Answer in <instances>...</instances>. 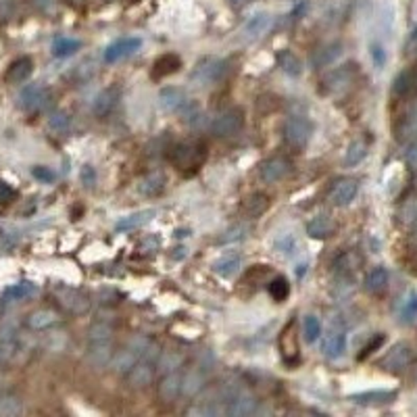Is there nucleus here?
Wrapping results in <instances>:
<instances>
[{
	"instance_id": "680f3d73",
	"label": "nucleus",
	"mask_w": 417,
	"mask_h": 417,
	"mask_svg": "<svg viewBox=\"0 0 417 417\" xmlns=\"http://www.w3.org/2000/svg\"><path fill=\"white\" fill-rule=\"evenodd\" d=\"M234 3H242V0H234Z\"/></svg>"
},
{
	"instance_id": "72a5a7b5",
	"label": "nucleus",
	"mask_w": 417,
	"mask_h": 417,
	"mask_svg": "<svg viewBox=\"0 0 417 417\" xmlns=\"http://www.w3.org/2000/svg\"><path fill=\"white\" fill-rule=\"evenodd\" d=\"M394 15H396V9L390 0H386V3H382L378 7V26L386 36H390V32L394 28Z\"/></svg>"
},
{
	"instance_id": "4c0bfd02",
	"label": "nucleus",
	"mask_w": 417,
	"mask_h": 417,
	"mask_svg": "<svg viewBox=\"0 0 417 417\" xmlns=\"http://www.w3.org/2000/svg\"><path fill=\"white\" fill-rule=\"evenodd\" d=\"M302 336L309 345L318 342L322 336V322L316 316H304L302 320Z\"/></svg>"
},
{
	"instance_id": "ddd939ff",
	"label": "nucleus",
	"mask_w": 417,
	"mask_h": 417,
	"mask_svg": "<svg viewBox=\"0 0 417 417\" xmlns=\"http://www.w3.org/2000/svg\"><path fill=\"white\" fill-rule=\"evenodd\" d=\"M357 192H359V184H357L355 180L347 177V180L336 182V186H334L332 192H330V200H332L336 206H347V204H351V202L355 200Z\"/></svg>"
},
{
	"instance_id": "2eb2a0df",
	"label": "nucleus",
	"mask_w": 417,
	"mask_h": 417,
	"mask_svg": "<svg viewBox=\"0 0 417 417\" xmlns=\"http://www.w3.org/2000/svg\"><path fill=\"white\" fill-rule=\"evenodd\" d=\"M117 100H119V90L117 88H107L102 90L94 102H92V113L96 117H107L115 107H117Z\"/></svg>"
},
{
	"instance_id": "39448f33",
	"label": "nucleus",
	"mask_w": 417,
	"mask_h": 417,
	"mask_svg": "<svg viewBox=\"0 0 417 417\" xmlns=\"http://www.w3.org/2000/svg\"><path fill=\"white\" fill-rule=\"evenodd\" d=\"M142 48V40L136 38V36H130V38H122L113 44L107 46V50H104V63H119L122 59L138 52Z\"/></svg>"
},
{
	"instance_id": "a19ab883",
	"label": "nucleus",
	"mask_w": 417,
	"mask_h": 417,
	"mask_svg": "<svg viewBox=\"0 0 417 417\" xmlns=\"http://www.w3.org/2000/svg\"><path fill=\"white\" fill-rule=\"evenodd\" d=\"M136 363H138V361H136V353L126 349V351H119V353L115 355V359H113V369L119 371V374H128Z\"/></svg>"
},
{
	"instance_id": "b1692460",
	"label": "nucleus",
	"mask_w": 417,
	"mask_h": 417,
	"mask_svg": "<svg viewBox=\"0 0 417 417\" xmlns=\"http://www.w3.org/2000/svg\"><path fill=\"white\" fill-rule=\"evenodd\" d=\"M386 286H388V269L386 267L378 265V267L367 271V275H365V290L367 292L380 294L386 290Z\"/></svg>"
},
{
	"instance_id": "13d9d810",
	"label": "nucleus",
	"mask_w": 417,
	"mask_h": 417,
	"mask_svg": "<svg viewBox=\"0 0 417 417\" xmlns=\"http://www.w3.org/2000/svg\"><path fill=\"white\" fill-rule=\"evenodd\" d=\"M382 342H384V336H376V338H374V340H371V342H369V345L363 349V353L359 355V359H363V357H367L369 353H374V351H376V349H378Z\"/></svg>"
},
{
	"instance_id": "3c124183",
	"label": "nucleus",
	"mask_w": 417,
	"mask_h": 417,
	"mask_svg": "<svg viewBox=\"0 0 417 417\" xmlns=\"http://www.w3.org/2000/svg\"><path fill=\"white\" fill-rule=\"evenodd\" d=\"M79 180H81V184H84L86 188H94V186H96V180H98L96 169H94L90 163H86V165L79 169Z\"/></svg>"
},
{
	"instance_id": "ea45409f",
	"label": "nucleus",
	"mask_w": 417,
	"mask_h": 417,
	"mask_svg": "<svg viewBox=\"0 0 417 417\" xmlns=\"http://www.w3.org/2000/svg\"><path fill=\"white\" fill-rule=\"evenodd\" d=\"M36 292H38V288L32 282H19V284H13L11 288L5 290V298H9V300H23L28 296H34Z\"/></svg>"
},
{
	"instance_id": "a211bd4d",
	"label": "nucleus",
	"mask_w": 417,
	"mask_h": 417,
	"mask_svg": "<svg viewBox=\"0 0 417 417\" xmlns=\"http://www.w3.org/2000/svg\"><path fill=\"white\" fill-rule=\"evenodd\" d=\"M340 55H342V44H340V42L324 44V46H320L316 52H313V57H311V65L316 67V69H324V67L332 65Z\"/></svg>"
},
{
	"instance_id": "7c9ffc66",
	"label": "nucleus",
	"mask_w": 417,
	"mask_h": 417,
	"mask_svg": "<svg viewBox=\"0 0 417 417\" xmlns=\"http://www.w3.org/2000/svg\"><path fill=\"white\" fill-rule=\"evenodd\" d=\"M353 81V69L351 65L349 67H342L338 71H332L328 77H326V88L330 92H338V90H345L349 84Z\"/></svg>"
},
{
	"instance_id": "79ce46f5",
	"label": "nucleus",
	"mask_w": 417,
	"mask_h": 417,
	"mask_svg": "<svg viewBox=\"0 0 417 417\" xmlns=\"http://www.w3.org/2000/svg\"><path fill=\"white\" fill-rule=\"evenodd\" d=\"M57 322V316L52 311H36L34 316L30 318V328H34V330H44V328H48V326H52Z\"/></svg>"
},
{
	"instance_id": "cd10ccee",
	"label": "nucleus",
	"mask_w": 417,
	"mask_h": 417,
	"mask_svg": "<svg viewBox=\"0 0 417 417\" xmlns=\"http://www.w3.org/2000/svg\"><path fill=\"white\" fill-rule=\"evenodd\" d=\"M347 351V334L345 332H332L328 340L324 342V355L328 359H338Z\"/></svg>"
},
{
	"instance_id": "2f4dec72",
	"label": "nucleus",
	"mask_w": 417,
	"mask_h": 417,
	"mask_svg": "<svg viewBox=\"0 0 417 417\" xmlns=\"http://www.w3.org/2000/svg\"><path fill=\"white\" fill-rule=\"evenodd\" d=\"M163 188H165V175H163L161 171H155V173L146 175V177L138 184V190H140V194H144V196H157V194L163 192Z\"/></svg>"
},
{
	"instance_id": "a878e982",
	"label": "nucleus",
	"mask_w": 417,
	"mask_h": 417,
	"mask_svg": "<svg viewBox=\"0 0 417 417\" xmlns=\"http://www.w3.org/2000/svg\"><path fill=\"white\" fill-rule=\"evenodd\" d=\"M32 71H34V63H32V59L21 57V59H17V61L9 67V71H7V79L13 81V84H21V81H26V79L32 75Z\"/></svg>"
},
{
	"instance_id": "f8f14e48",
	"label": "nucleus",
	"mask_w": 417,
	"mask_h": 417,
	"mask_svg": "<svg viewBox=\"0 0 417 417\" xmlns=\"http://www.w3.org/2000/svg\"><path fill=\"white\" fill-rule=\"evenodd\" d=\"M409 363H411V349H409V345H405V342L394 345V347L388 351V355L382 359V367L388 369V371H400V369H405Z\"/></svg>"
},
{
	"instance_id": "864d4df0",
	"label": "nucleus",
	"mask_w": 417,
	"mask_h": 417,
	"mask_svg": "<svg viewBox=\"0 0 417 417\" xmlns=\"http://www.w3.org/2000/svg\"><path fill=\"white\" fill-rule=\"evenodd\" d=\"M32 175H34L38 182H42V184H52V182H55V177H57L52 169L42 167V165H36V167L32 169Z\"/></svg>"
},
{
	"instance_id": "49530a36",
	"label": "nucleus",
	"mask_w": 417,
	"mask_h": 417,
	"mask_svg": "<svg viewBox=\"0 0 417 417\" xmlns=\"http://www.w3.org/2000/svg\"><path fill=\"white\" fill-rule=\"evenodd\" d=\"M48 128H50L52 132L63 134V132H67V130L71 128V119H69L67 113H52V115L48 117Z\"/></svg>"
},
{
	"instance_id": "aec40b11",
	"label": "nucleus",
	"mask_w": 417,
	"mask_h": 417,
	"mask_svg": "<svg viewBox=\"0 0 417 417\" xmlns=\"http://www.w3.org/2000/svg\"><path fill=\"white\" fill-rule=\"evenodd\" d=\"M240 267H242V257L238 253H228L213 263V271L224 280H232L240 271Z\"/></svg>"
},
{
	"instance_id": "f257e3e1",
	"label": "nucleus",
	"mask_w": 417,
	"mask_h": 417,
	"mask_svg": "<svg viewBox=\"0 0 417 417\" xmlns=\"http://www.w3.org/2000/svg\"><path fill=\"white\" fill-rule=\"evenodd\" d=\"M228 71V61L217 57H204L196 63V67L190 71V79L196 86H211L220 81Z\"/></svg>"
},
{
	"instance_id": "4be33fe9",
	"label": "nucleus",
	"mask_w": 417,
	"mask_h": 417,
	"mask_svg": "<svg viewBox=\"0 0 417 417\" xmlns=\"http://www.w3.org/2000/svg\"><path fill=\"white\" fill-rule=\"evenodd\" d=\"M398 320L403 324L417 322V290H409L398 302Z\"/></svg>"
},
{
	"instance_id": "6ab92c4d",
	"label": "nucleus",
	"mask_w": 417,
	"mask_h": 417,
	"mask_svg": "<svg viewBox=\"0 0 417 417\" xmlns=\"http://www.w3.org/2000/svg\"><path fill=\"white\" fill-rule=\"evenodd\" d=\"M155 215H157L155 208H144V211H136V213H132V215L122 217V220L115 224V230H117V232H130V230H138V228L146 226L148 222H153V220H155Z\"/></svg>"
},
{
	"instance_id": "c756f323",
	"label": "nucleus",
	"mask_w": 417,
	"mask_h": 417,
	"mask_svg": "<svg viewBox=\"0 0 417 417\" xmlns=\"http://www.w3.org/2000/svg\"><path fill=\"white\" fill-rule=\"evenodd\" d=\"M278 65H280V69H282L286 75H290V77H298V75L302 73V61H300L292 50H282V52L278 55Z\"/></svg>"
},
{
	"instance_id": "37998d69",
	"label": "nucleus",
	"mask_w": 417,
	"mask_h": 417,
	"mask_svg": "<svg viewBox=\"0 0 417 417\" xmlns=\"http://www.w3.org/2000/svg\"><path fill=\"white\" fill-rule=\"evenodd\" d=\"M392 92L396 96H407L409 92H413V79H411V71H403L396 75L394 84H392Z\"/></svg>"
},
{
	"instance_id": "58836bf2",
	"label": "nucleus",
	"mask_w": 417,
	"mask_h": 417,
	"mask_svg": "<svg viewBox=\"0 0 417 417\" xmlns=\"http://www.w3.org/2000/svg\"><path fill=\"white\" fill-rule=\"evenodd\" d=\"M81 48V42L75 38H57L52 42V55L55 57H71L73 52H77Z\"/></svg>"
},
{
	"instance_id": "c85d7f7f",
	"label": "nucleus",
	"mask_w": 417,
	"mask_h": 417,
	"mask_svg": "<svg viewBox=\"0 0 417 417\" xmlns=\"http://www.w3.org/2000/svg\"><path fill=\"white\" fill-rule=\"evenodd\" d=\"M396 394L390 390H367V392H359V394H351L349 398L353 403L359 405H378V403H390Z\"/></svg>"
},
{
	"instance_id": "de8ad7c7",
	"label": "nucleus",
	"mask_w": 417,
	"mask_h": 417,
	"mask_svg": "<svg viewBox=\"0 0 417 417\" xmlns=\"http://www.w3.org/2000/svg\"><path fill=\"white\" fill-rule=\"evenodd\" d=\"M369 55H371V61H374L376 69H384V67H386L388 57H386V48L382 46V42H371Z\"/></svg>"
},
{
	"instance_id": "bf43d9fd",
	"label": "nucleus",
	"mask_w": 417,
	"mask_h": 417,
	"mask_svg": "<svg viewBox=\"0 0 417 417\" xmlns=\"http://www.w3.org/2000/svg\"><path fill=\"white\" fill-rule=\"evenodd\" d=\"M417 52V30L409 36V42H407V55H415Z\"/></svg>"
},
{
	"instance_id": "6e6d98bb",
	"label": "nucleus",
	"mask_w": 417,
	"mask_h": 417,
	"mask_svg": "<svg viewBox=\"0 0 417 417\" xmlns=\"http://www.w3.org/2000/svg\"><path fill=\"white\" fill-rule=\"evenodd\" d=\"M405 161L411 169H417V138L407 142V151H405Z\"/></svg>"
},
{
	"instance_id": "603ef678",
	"label": "nucleus",
	"mask_w": 417,
	"mask_h": 417,
	"mask_svg": "<svg viewBox=\"0 0 417 417\" xmlns=\"http://www.w3.org/2000/svg\"><path fill=\"white\" fill-rule=\"evenodd\" d=\"M400 217H403V222H405L407 226L417 224V200H411V202H407V204L403 206Z\"/></svg>"
},
{
	"instance_id": "20e7f679",
	"label": "nucleus",
	"mask_w": 417,
	"mask_h": 417,
	"mask_svg": "<svg viewBox=\"0 0 417 417\" xmlns=\"http://www.w3.org/2000/svg\"><path fill=\"white\" fill-rule=\"evenodd\" d=\"M169 159L173 165H177L180 169H196L202 159H204V146L196 144V142H184L177 144L171 153Z\"/></svg>"
},
{
	"instance_id": "6e6552de",
	"label": "nucleus",
	"mask_w": 417,
	"mask_h": 417,
	"mask_svg": "<svg viewBox=\"0 0 417 417\" xmlns=\"http://www.w3.org/2000/svg\"><path fill=\"white\" fill-rule=\"evenodd\" d=\"M290 161L284 159V157H271L267 159L265 163H261L259 167V175L263 182L267 184H275V182H282L288 173H290Z\"/></svg>"
},
{
	"instance_id": "423d86ee",
	"label": "nucleus",
	"mask_w": 417,
	"mask_h": 417,
	"mask_svg": "<svg viewBox=\"0 0 417 417\" xmlns=\"http://www.w3.org/2000/svg\"><path fill=\"white\" fill-rule=\"evenodd\" d=\"M159 102L165 111H186L190 107V98L184 88L165 86L159 90Z\"/></svg>"
},
{
	"instance_id": "0eeeda50",
	"label": "nucleus",
	"mask_w": 417,
	"mask_h": 417,
	"mask_svg": "<svg viewBox=\"0 0 417 417\" xmlns=\"http://www.w3.org/2000/svg\"><path fill=\"white\" fill-rule=\"evenodd\" d=\"M394 134H396L398 142H405V144L417 138V100L398 117V122L394 126Z\"/></svg>"
},
{
	"instance_id": "5fc2aeb1",
	"label": "nucleus",
	"mask_w": 417,
	"mask_h": 417,
	"mask_svg": "<svg viewBox=\"0 0 417 417\" xmlns=\"http://www.w3.org/2000/svg\"><path fill=\"white\" fill-rule=\"evenodd\" d=\"M19 411H21V405H19L17 398L7 396V398L0 400V413H3V415H15V413H19Z\"/></svg>"
},
{
	"instance_id": "5701e85b",
	"label": "nucleus",
	"mask_w": 417,
	"mask_h": 417,
	"mask_svg": "<svg viewBox=\"0 0 417 417\" xmlns=\"http://www.w3.org/2000/svg\"><path fill=\"white\" fill-rule=\"evenodd\" d=\"M332 232H334V222H332L330 215H324V213L318 215V217H313L309 222V226H307V234L311 238H318V240L332 236Z\"/></svg>"
},
{
	"instance_id": "f704fd0d",
	"label": "nucleus",
	"mask_w": 417,
	"mask_h": 417,
	"mask_svg": "<svg viewBox=\"0 0 417 417\" xmlns=\"http://www.w3.org/2000/svg\"><path fill=\"white\" fill-rule=\"evenodd\" d=\"M365 157H367V144H365L363 140H355V142L349 144V148H347V153H345V165H347V167H355V165H359Z\"/></svg>"
},
{
	"instance_id": "052dcab7",
	"label": "nucleus",
	"mask_w": 417,
	"mask_h": 417,
	"mask_svg": "<svg viewBox=\"0 0 417 417\" xmlns=\"http://www.w3.org/2000/svg\"><path fill=\"white\" fill-rule=\"evenodd\" d=\"M36 5H38L40 9L48 11V9H52V7H55V0H36Z\"/></svg>"
},
{
	"instance_id": "09e8293b",
	"label": "nucleus",
	"mask_w": 417,
	"mask_h": 417,
	"mask_svg": "<svg viewBox=\"0 0 417 417\" xmlns=\"http://www.w3.org/2000/svg\"><path fill=\"white\" fill-rule=\"evenodd\" d=\"M111 334H113L111 326L104 324V322H96L90 328V340H109Z\"/></svg>"
},
{
	"instance_id": "4d7b16f0",
	"label": "nucleus",
	"mask_w": 417,
	"mask_h": 417,
	"mask_svg": "<svg viewBox=\"0 0 417 417\" xmlns=\"http://www.w3.org/2000/svg\"><path fill=\"white\" fill-rule=\"evenodd\" d=\"M11 198H15V190L7 182L0 180V202H9Z\"/></svg>"
},
{
	"instance_id": "f03ea898",
	"label": "nucleus",
	"mask_w": 417,
	"mask_h": 417,
	"mask_svg": "<svg viewBox=\"0 0 417 417\" xmlns=\"http://www.w3.org/2000/svg\"><path fill=\"white\" fill-rule=\"evenodd\" d=\"M244 126V111L238 107L232 109H224L222 113H217L211 122V134L217 138H230L234 134H238Z\"/></svg>"
},
{
	"instance_id": "e433bc0d",
	"label": "nucleus",
	"mask_w": 417,
	"mask_h": 417,
	"mask_svg": "<svg viewBox=\"0 0 417 417\" xmlns=\"http://www.w3.org/2000/svg\"><path fill=\"white\" fill-rule=\"evenodd\" d=\"M249 224H234L230 226L220 238H217V244H234V242H240L249 236Z\"/></svg>"
},
{
	"instance_id": "9d476101",
	"label": "nucleus",
	"mask_w": 417,
	"mask_h": 417,
	"mask_svg": "<svg viewBox=\"0 0 417 417\" xmlns=\"http://www.w3.org/2000/svg\"><path fill=\"white\" fill-rule=\"evenodd\" d=\"M90 349L86 353V359L92 367L96 369H102L111 363V357H113V349H111V342L109 340H90Z\"/></svg>"
},
{
	"instance_id": "473e14b6",
	"label": "nucleus",
	"mask_w": 417,
	"mask_h": 417,
	"mask_svg": "<svg viewBox=\"0 0 417 417\" xmlns=\"http://www.w3.org/2000/svg\"><path fill=\"white\" fill-rule=\"evenodd\" d=\"M267 206H269V198H267L265 194H261V192L249 196V198L244 200V204H242L244 213H246L249 217H259L261 213L267 211Z\"/></svg>"
},
{
	"instance_id": "9b49d317",
	"label": "nucleus",
	"mask_w": 417,
	"mask_h": 417,
	"mask_svg": "<svg viewBox=\"0 0 417 417\" xmlns=\"http://www.w3.org/2000/svg\"><path fill=\"white\" fill-rule=\"evenodd\" d=\"M271 28V15L269 13H255L246 19L242 26V38L244 40H259L265 36Z\"/></svg>"
},
{
	"instance_id": "dca6fc26",
	"label": "nucleus",
	"mask_w": 417,
	"mask_h": 417,
	"mask_svg": "<svg viewBox=\"0 0 417 417\" xmlns=\"http://www.w3.org/2000/svg\"><path fill=\"white\" fill-rule=\"evenodd\" d=\"M48 98V92L38 86V84H30L21 90L19 94V104L26 109V111H34V109H40L44 107V102Z\"/></svg>"
},
{
	"instance_id": "e2e57ef3",
	"label": "nucleus",
	"mask_w": 417,
	"mask_h": 417,
	"mask_svg": "<svg viewBox=\"0 0 417 417\" xmlns=\"http://www.w3.org/2000/svg\"><path fill=\"white\" fill-rule=\"evenodd\" d=\"M415 374H417V371H415Z\"/></svg>"
},
{
	"instance_id": "f3484780",
	"label": "nucleus",
	"mask_w": 417,
	"mask_h": 417,
	"mask_svg": "<svg viewBox=\"0 0 417 417\" xmlns=\"http://www.w3.org/2000/svg\"><path fill=\"white\" fill-rule=\"evenodd\" d=\"M126 378H128V384H130L132 388L140 390V388H146L148 384H153V380H155V369H153L151 361H142V363H136V365L126 374Z\"/></svg>"
},
{
	"instance_id": "7ed1b4c3",
	"label": "nucleus",
	"mask_w": 417,
	"mask_h": 417,
	"mask_svg": "<svg viewBox=\"0 0 417 417\" xmlns=\"http://www.w3.org/2000/svg\"><path fill=\"white\" fill-rule=\"evenodd\" d=\"M311 134H313V126L307 117L294 115L284 124V140L292 148H304L307 142L311 140Z\"/></svg>"
},
{
	"instance_id": "c03bdc74",
	"label": "nucleus",
	"mask_w": 417,
	"mask_h": 417,
	"mask_svg": "<svg viewBox=\"0 0 417 417\" xmlns=\"http://www.w3.org/2000/svg\"><path fill=\"white\" fill-rule=\"evenodd\" d=\"M269 294H271V298L273 300H284L288 294H290V284H288V280L286 278H275V280H271V284H269Z\"/></svg>"
},
{
	"instance_id": "a18cd8bd",
	"label": "nucleus",
	"mask_w": 417,
	"mask_h": 417,
	"mask_svg": "<svg viewBox=\"0 0 417 417\" xmlns=\"http://www.w3.org/2000/svg\"><path fill=\"white\" fill-rule=\"evenodd\" d=\"M182 363H184V355L177 353V351H167V353L161 357V369L167 371V374L173 371V369H177Z\"/></svg>"
},
{
	"instance_id": "393cba45",
	"label": "nucleus",
	"mask_w": 417,
	"mask_h": 417,
	"mask_svg": "<svg viewBox=\"0 0 417 417\" xmlns=\"http://www.w3.org/2000/svg\"><path fill=\"white\" fill-rule=\"evenodd\" d=\"M182 65V59L177 55H163L161 59L155 61V67H153V77L155 79H161V77H167L171 73H175Z\"/></svg>"
},
{
	"instance_id": "1a4fd4ad",
	"label": "nucleus",
	"mask_w": 417,
	"mask_h": 417,
	"mask_svg": "<svg viewBox=\"0 0 417 417\" xmlns=\"http://www.w3.org/2000/svg\"><path fill=\"white\" fill-rule=\"evenodd\" d=\"M57 296H59V302H61L67 311H71V313H86L88 307H90L88 296H86L84 292L75 290V288H65V286H61V288H57Z\"/></svg>"
},
{
	"instance_id": "412c9836",
	"label": "nucleus",
	"mask_w": 417,
	"mask_h": 417,
	"mask_svg": "<svg viewBox=\"0 0 417 417\" xmlns=\"http://www.w3.org/2000/svg\"><path fill=\"white\" fill-rule=\"evenodd\" d=\"M230 415H238V417H244V415H253L257 411V400L255 396L246 394V392H238L232 396L230 400V407L226 409Z\"/></svg>"
},
{
	"instance_id": "8fccbe9b",
	"label": "nucleus",
	"mask_w": 417,
	"mask_h": 417,
	"mask_svg": "<svg viewBox=\"0 0 417 417\" xmlns=\"http://www.w3.org/2000/svg\"><path fill=\"white\" fill-rule=\"evenodd\" d=\"M202 386H204V378H202L198 371H192V374L184 380V392H186V394H196Z\"/></svg>"
},
{
	"instance_id": "bb28decb",
	"label": "nucleus",
	"mask_w": 417,
	"mask_h": 417,
	"mask_svg": "<svg viewBox=\"0 0 417 417\" xmlns=\"http://www.w3.org/2000/svg\"><path fill=\"white\" fill-rule=\"evenodd\" d=\"M280 349H282V355L286 361H292L298 353V347H296V336H294V324H286V328L282 330L280 334Z\"/></svg>"
},
{
	"instance_id": "c9c22d12",
	"label": "nucleus",
	"mask_w": 417,
	"mask_h": 417,
	"mask_svg": "<svg viewBox=\"0 0 417 417\" xmlns=\"http://www.w3.org/2000/svg\"><path fill=\"white\" fill-rule=\"evenodd\" d=\"M273 249H275L280 255H284V257H292V255L298 253V240H296L294 234L286 232V234H280V236L273 240Z\"/></svg>"
},
{
	"instance_id": "4468645a",
	"label": "nucleus",
	"mask_w": 417,
	"mask_h": 417,
	"mask_svg": "<svg viewBox=\"0 0 417 417\" xmlns=\"http://www.w3.org/2000/svg\"><path fill=\"white\" fill-rule=\"evenodd\" d=\"M184 392V378L177 371H169L159 382V398L163 403H173Z\"/></svg>"
}]
</instances>
